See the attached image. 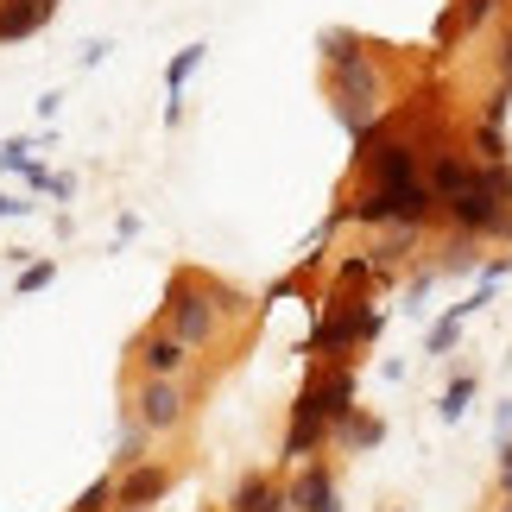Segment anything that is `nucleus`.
I'll use <instances>...</instances> for the list:
<instances>
[{
  "label": "nucleus",
  "mask_w": 512,
  "mask_h": 512,
  "mask_svg": "<svg viewBox=\"0 0 512 512\" xmlns=\"http://www.w3.org/2000/svg\"><path fill=\"white\" fill-rule=\"evenodd\" d=\"M449 234H468V241H512V203H494L487 190H462L443 203Z\"/></svg>",
  "instance_id": "nucleus-6"
},
{
  "label": "nucleus",
  "mask_w": 512,
  "mask_h": 512,
  "mask_svg": "<svg viewBox=\"0 0 512 512\" xmlns=\"http://www.w3.org/2000/svg\"><path fill=\"white\" fill-rule=\"evenodd\" d=\"M171 494V468L165 462H133L114 475V506L121 512H146V506H159Z\"/></svg>",
  "instance_id": "nucleus-8"
},
{
  "label": "nucleus",
  "mask_w": 512,
  "mask_h": 512,
  "mask_svg": "<svg viewBox=\"0 0 512 512\" xmlns=\"http://www.w3.org/2000/svg\"><path fill=\"white\" fill-rule=\"evenodd\" d=\"M418 165H424V152L405 140L399 127L386 121H373L361 140H354V171L367 177V184H411V177H418Z\"/></svg>",
  "instance_id": "nucleus-4"
},
{
  "label": "nucleus",
  "mask_w": 512,
  "mask_h": 512,
  "mask_svg": "<svg viewBox=\"0 0 512 512\" xmlns=\"http://www.w3.org/2000/svg\"><path fill=\"white\" fill-rule=\"evenodd\" d=\"M45 7H57V0H45Z\"/></svg>",
  "instance_id": "nucleus-30"
},
{
  "label": "nucleus",
  "mask_w": 512,
  "mask_h": 512,
  "mask_svg": "<svg viewBox=\"0 0 512 512\" xmlns=\"http://www.w3.org/2000/svg\"><path fill=\"white\" fill-rule=\"evenodd\" d=\"M468 399H475V380H468V373H462V380H449V392L437 399V418H443V424H456L462 411H468Z\"/></svg>",
  "instance_id": "nucleus-20"
},
{
  "label": "nucleus",
  "mask_w": 512,
  "mask_h": 512,
  "mask_svg": "<svg viewBox=\"0 0 512 512\" xmlns=\"http://www.w3.org/2000/svg\"><path fill=\"white\" fill-rule=\"evenodd\" d=\"M380 443H386V424L373 418V411H361V405L336 424V449H348V456H367V449H380Z\"/></svg>",
  "instance_id": "nucleus-13"
},
{
  "label": "nucleus",
  "mask_w": 512,
  "mask_h": 512,
  "mask_svg": "<svg viewBox=\"0 0 512 512\" xmlns=\"http://www.w3.org/2000/svg\"><path fill=\"white\" fill-rule=\"evenodd\" d=\"M190 354H196V348H184V342H177L171 329L159 323L152 336H140V348H133V361H140V380H184Z\"/></svg>",
  "instance_id": "nucleus-10"
},
{
  "label": "nucleus",
  "mask_w": 512,
  "mask_h": 512,
  "mask_svg": "<svg viewBox=\"0 0 512 512\" xmlns=\"http://www.w3.org/2000/svg\"><path fill=\"white\" fill-rule=\"evenodd\" d=\"M418 177L430 184V196H437V203H449V196L475 190V159H468V152H456V146H437V152H424Z\"/></svg>",
  "instance_id": "nucleus-9"
},
{
  "label": "nucleus",
  "mask_w": 512,
  "mask_h": 512,
  "mask_svg": "<svg viewBox=\"0 0 512 512\" xmlns=\"http://www.w3.org/2000/svg\"><path fill=\"white\" fill-rule=\"evenodd\" d=\"M203 51H209V45H184V51H177L171 64H165V89H171V102L184 95V83H190V76L203 70Z\"/></svg>",
  "instance_id": "nucleus-18"
},
{
  "label": "nucleus",
  "mask_w": 512,
  "mask_h": 512,
  "mask_svg": "<svg viewBox=\"0 0 512 512\" xmlns=\"http://www.w3.org/2000/svg\"><path fill=\"white\" fill-rule=\"evenodd\" d=\"M279 500H285V487H272V475H247L228 494V512H272Z\"/></svg>",
  "instance_id": "nucleus-14"
},
{
  "label": "nucleus",
  "mask_w": 512,
  "mask_h": 512,
  "mask_svg": "<svg viewBox=\"0 0 512 512\" xmlns=\"http://www.w3.org/2000/svg\"><path fill=\"white\" fill-rule=\"evenodd\" d=\"M51 13L57 7H45V0H0V45H19V38L45 32Z\"/></svg>",
  "instance_id": "nucleus-12"
},
{
  "label": "nucleus",
  "mask_w": 512,
  "mask_h": 512,
  "mask_svg": "<svg viewBox=\"0 0 512 512\" xmlns=\"http://www.w3.org/2000/svg\"><path fill=\"white\" fill-rule=\"evenodd\" d=\"M500 494H506V500H512V462H506V468H500Z\"/></svg>",
  "instance_id": "nucleus-27"
},
{
  "label": "nucleus",
  "mask_w": 512,
  "mask_h": 512,
  "mask_svg": "<svg viewBox=\"0 0 512 512\" xmlns=\"http://www.w3.org/2000/svg\"><path fill=\"white\" fill-rule=\"evenodd\" d=\"M51 279H57V266H51V260H32V266L13 279V291H26V298H32V291H45Z\"/></svg>",
  "instance_id": "nucleus-21"
},
{
  "label": "nucleus",
  "mask_w": 512,
  "mask_h": 512,
  "mask_svg": "<svg viewBox=\"0 0 512 512\" xmlns=\"http://www.w3.org/2000/svg\"><path fill=\"white\" fill-rule=\"evenodd\" d=\"M475 247H481V241H468V234H449V247H443V266H437V279H449V272H468V266H475Z\"/></svg>",
  "instance_id": "nucleus-19"
},
{
  "label": "nucleus",
  "mask_w": 512,
  "mask_h": 512,
  "mask_svg": "<svg viewBox=\"0 0 512 512\" xmlns=\"http://www.w3.org/2000/svg\"><path fill=\"white\" fill-rule=\"evenodd\" d=\"M0 215H32V203L26 196H0Z\"/></svg>",
  "instance_id": "nucleus-26"
},
{
  "label": "nucleus",
  "mask_w": 512,
  "mask_h": 512,
  "mask_svg": "<svg viewBox=\"0 0 512 512\" xmlns=\"http://www.w3.org/2000/svg\"><path fill=\"white\" fill-rule=\"evenodd\" d=\"M456 336H462V317L449 310V317H443L437 329H430V342H424V348H430V354H449V348H456Z\"/></svg>",
  "instance_id": "nucleus-22"
},
{
  "label": "nucleus",
  "mask_w": 512,
  "mask_h": 512,
  "mask_svg": "<svg viewBox=\"0 0 512 512\" xmlns=\"http://www.w3.org/2000/svg\"><path fill=\"white\" fill-rule=\"evenodd\" d=\"M380 329H386V317H380V310H373V304L361 298V291H348V298H336V304L323 310L317 336H310L304 348L317 354V361H348V354L361 348V342H373Z\"/></svg>",
  "instance_id": "nucleus-3"
},
{
  "label": "nucleus",
  "mask_w": 512,
  "mask_h": 512,
  "mask_svg": "<svg viewBox=\"0 0 512 512\" xmlns=\"http://www.w3.org/2000/svg\"><path fill=\"white\" fill-rule=\"evenodd\" d=\"M184 411H190L184 380H140V392H133V418H140L152 437L177 430V424H184Z\"/></svg>",
  "instance_id": "nucleus-7"
},
{
  "label": "nucleus",
  "mask_w": 512,
  "mask_h": 512,
  "mask_svg": "<svg viewBox=\"0 0 512 512\" xmlns=\"http://www.w3.org/2000/svg\"><path fill=\"white\" fill-rule=\"evenodd\" d=\"M506 272H512V260H506V253H500V260H494V266H487V279H481V291H487V298H494V285L506 279Z\"/></svg>",
  "instance_id": "nucleus-25"
},
{
  "label": "nucleus",
  "mask_w": 512,
  "mask_h": 512,
  "mask_svg": "<svg viewBox=\"0 0 512 512\" xmlns=\"http://www.w3.org/2000/svg\"><path fill=\"white\" fill-rule=\"evenodd\" d=\"M26 152H32V140H7V146H0V171H26L32 165Z\"/></svg>",
  "instance_id": "nucleus-23"
},
{
  "label": "nucleus",
  "mask_w": 512,
  "mask_h": 512,
  "mask_svg": "<svg viewBox=\"0 0 512 512\" xmlns=\"http://www.w3.org/2000/svg\"><path fill=\"white\" fill-rule=\"evenodd\" d=\"M500 512H512V500H506V506H500Z\"/></svg>",
  "instance_id": "nucleus-29"
},
{
  "label": "nucleus",
  "mask_w": 512,
  "mask_h": 512,
  "mask_svg": "<svg viewBox=\"0 0 512 512\" xmlns=\"http://www.w3.org/2000/svg\"><path fill=\"white\" fill-rule=\"evenodd\" d=\"M500 89H512V19H506V26H500Z\"/></svg>",
  "instance_id": "nucleus-24"
},
{
  "label": "nucleus",
  "mask_w": 512,
  "mask_h": 512,
  "mask_svg": "<svg viewBox=\"0 0 512 512\" xmlns=\"http://www.w3.org/2000/svg\"><path fill=\"white\" fill-rule=\"evenodd\" d=\"M285 500L298 512H342V487L323 462H298V481L285 487Z\"/></svg>",
  "instance_id": "nucleus-11"
},
{
  "label": "nucleus",
  "mask_w": 512,
  "mask_h": 512,
  "mask_svg": "<svg viewBox=\"0 0 512 512\" xmlns=\"http://www.w3.org/2000/svg\"><path fill=\"white\" fill-rule=\"evenodd\" d=\"M272 512H298V506H291V500H279V506H272Z\"/></svg>",
  "instance_id": "nucleus-28"
},
{
  "label": "nucleus",
  "mask_w": 512,
  "mask_h": 512,
  "mask_svg": "<svg viewBox=\"0 0 512 512\" xmlns=\"http://www.w3.org/2000/svg\"><path fill=\"white\" fill-rule=\"evenodd\" d=\"M159 323H165L184 348H209V342H215V329H222V310H215L209 285H203V272H177V279L165 285V310H159Z\"/></svg>",
  "instance_id": "nucleus-2"
},
{
  "label": "nucleus",
  "mask_w": 512,
  "mask_h": 512,
  "mask_svg": "<svg viewBox=\"0 0 512 512\" xmlns=\"http://www.w3.org/2000/svg\"><path fill=\"white\" fill-rule=\"evenodd\" d=\"M336 222H361V228H392V222L430 228V222H443V203L430 196L424 177H411V184H367L348 209L329 215V228H336Z\"/></svg>",
  "instance_id": "nucleus-1"
},
{
  "label": "nucleus",
  "mask_w": 512,
  "mask_h": 512,
  "mask_svg": "<svg viewBox=\"0 0 512 512\" xmlns=\"http://www.w3.org/2000/svg\"><path fill=\"white\" fill-rule=\"evenodd\" d=\"M468 159H475V165H500V159H512V146H506V127L481 121L475 133H468Z\"/></svg>",
  "instance_id": "nucleus-16"
},
{
  "label": "nucleus",
  "mask_w": 512,
  "mask_h": 512,
  "mask_svg": "<svg viewBox=\"0 0 512 512\" xmlns=\"http://www.w3.org/2000/svg\"><path fill=\"white\" fill-rule=\"evenodd\" d=\"M146 443H152V430L127 411V424H121V443H114V475L121 468H133V462H146Z\"/></svg>",
  "instance_id": "nucleus-17"
},
{
  "label": "nucleus",
  "mask_w": 512,
  "mask_h": 512,
  "mask_svg": "<svg viewBox=\"0 0 512 512\" xmlns=\"http://www.w3.org/2000/svg\"><path fill=\"white\" fill-rule=\"evenodd\" d=\"M354 411V367L348 361H323L310 367V380L298 392V405H291V418H317L329 430V443H336V424Z\"/></svg>",
  "instance_id": "nucleus-5"
},
{
  "label": "nucleus",
  "mask_w": 512,
  "mask_h": 512,
  "mask_svg": "<svg viewBox=\"0 0 512 512\" xmlns=\"http://www.w3.org/2000/svg\"><path fill=\"white\" fill-rule=\"evenodd\" d=\"M418 234H424V228H405V222H392V228H380V241H373L367 253H373L380 266H399V260H411V247H418Z\"/></svg>",
  "instance_id": "nucleus-15"
}]
</instances>
